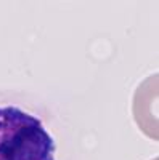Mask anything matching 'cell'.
Returning a JSON list of instances; mask_svg holds the SVG:
<instances>
[{
  "instance_id": "3957f363",
  "label": "cell",
  "mask_w": 159,
  "mask_h": 160,
  "mask_svg": "<svg viewBox=\"0 0 159 160\" xmlns=\"http://www.w3.org/2000/svg\"><path fill=\"white\" fill-rule=\"evenodd\" d=\"M154 160H159V158H154Z\"/></svg>"
},
{
  "instance_id": "6da1fadb",
  "label": "cell",
  "mask_w": 159,
  "mask_h": 160,
  "mask_svg": "<svg viewBox=\"0 0 159 160\" xmlns=\"http://www.w3.org/2000/svg\"><path fill=\"white\" fill-rule=\"evenodd\" d=\"M55 141L37 118L19 108H0V160H55Z\"/></svg>"
},
{
  "instance_id": "7a4b0ae2",
  "label": "cell",
  "mask_w": 159,
  "mask_h": 160,
  "mask_svg": "<svg viewBox=\"0 0 159 160\" xmlns=\"http://www.w3.org/2000/svg\"><path fill=\"white\" fill-rule=\"evenodd\" d=\"M157 74L148 77L146 80L138 85L135 95H134V111L135 122L138 128L146 135L148 138L157 141L159 139V130H157Z\"/></svg>"
}]
</instances>
